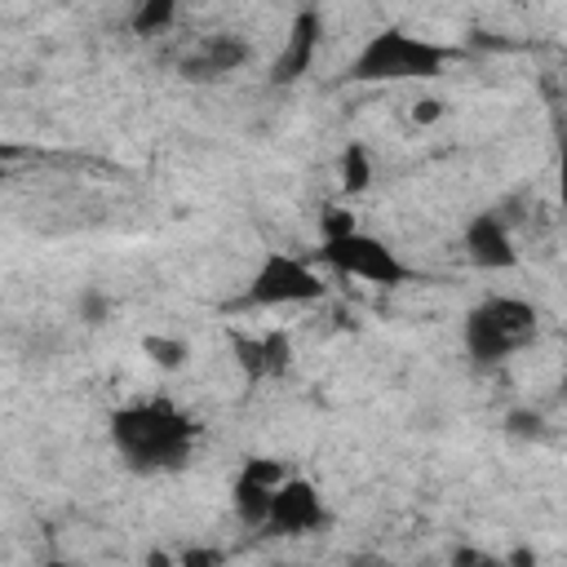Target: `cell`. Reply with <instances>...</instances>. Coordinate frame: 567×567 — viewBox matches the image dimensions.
<instances>
[{"label":"cell","instance_id":"6da1fadb","mask_svg":"<svg viewBox=\"0 0 567 567\" xmlns=\"http://www.w3.org/2000/svg\"><path fill=\"white\" fill-rule=\"evenodd\" d=\"M111 439L120 456L137 470H177L190 456L195 421L177 412L168 399H146L111 416Z\"/></svg>","mask_w":567,"mask_h":567},{"label":"cell","instance_id":"3957f363","mask_svg":"<svg viewBox=\"0 0 567 567\" xmlns=\"http://www.w3.org/2000/svg\"><path fill=\"white\" fill-rule=\"evenodd\" d=\"M536 332V310L518 297H487L465 315V350L478 363H496L527 346Z\"/></svg>","mask_w":567,"mask_h":567},{"label":"cell","instance_id":"4fadbf2b","mask_svg":"<svg viewBox=\"0 0 567 567\" xmlns=\"http://www.w3.org/2000/svg\"><path fill=\"white\" fill-rule=\"evenodd\" d=\"M142 350L159 368H182L186 363V341H177V337H142Z\"/></svg>","mask_w":567,"mask_h":567},{"label":"cell","instance_id":"5b68a950","mask_svg":"<svg viewBox=\"0 0 567 567\" xmlns=\"http://www.w3.org/2000/svg\"><path fill=\"white\" fill-rule=\"evenodd\" d=\"M328 284L292 252H266V261L257 266V275L244 288L248 306H310L323 301Z\"/></svg>","mask_w":567,"mask_h":567},{"label":"cell","instance_id":"8fae6325","mask_svg":"<svg viewBox=\"0 0 567 567\" xmlns=\"http://www.w3.org/2000/svg\"><path fill=\"white\" fill-rule=\"evenodd\" d=\"M315 49H319V13H301V18L292 22V31L284 35V49H279L270 75H275V80H297V75L310 66Z\"/></svg>","mask_w":567,"mask_h":567},{"label":"cell","instance_id":"30bf717a","mask_svg":"<svg viewBox=\"0 0 567 567\" xmlns=\"http://www.w3.org/2000/svg\"><path fill=\"white\" fill-rule=\"evenodd\" d=\"M235 350H239V363L252 381L261 377H279L288 363H292V341L284 332H266V337H235Z\"/></svg>","mask_w":567,"mask_h":567},{"label":"cell","instance_id":"9c48e42d","mask_svg":"<svg viewBox=\"0 0 567 567\" xmlns=\"http://www.w3.org/2000/svg\"><path fill=\"white\" fill-rule=\"evenodd\" d=\"M244 62H248V44L244 40H235V35H208V40H199L182 58V71L190 80H217L226 71H239Z\"/></svg>","mask_w":567,"mask_h":567},{"label":"cell","instance_id":"8992f818","mask_svg":"<svg viewBox=\"0 0 567 567\" xmlns=\"http://www.w3.org/2000/svg\"><path fill=\"white\" fill-rule=\"evenodd\" d=\"M323 523V501L319 492L306 483V478H284L270 496V514H266V532H279V536H306Z\"/></svg>","mask_w":567,"mask_h":567},{"label":"cell","instance_id":"277c9868","mask_svg":"<svg viewBox=\"0 0 567 567\" xmlns=\"http://www.w3.org/2000/svg\"><path fill=\"white\" fill-rule=\"evenodd\" d=\"M319 257L337 270V275H350V279H363V284H403L408 279V266L377 239V235H363L359 226L354 230H341V235H328Z\"/></svg>","mask_w":567,"mask_h":567},{"label":"cell","instance_id":"7c38bea8","mask_svg":"<svg viewBox=\"0 0 567 567\" xmlns=\"http://www.w3.org/2000/svg\"><path fill=\"white\" fill-rule=\"evenodd\" d=\"M341 186L354 190V195L372 186V155H368V146L350 142V146L341 151Z\"/></svg>","mask_w":567,"mask_h":567},{"label":"cell","instance_id":"9a60e30c","mask_svg":"<svg viewBox=\"0 0 567 567\" xmlns=\"http://www.w3.org/2000/svg\"><path fill=\"white\" fill-rule=\"evenodd\" d=\"M443 115V102L439 97H421V102H412V120L416 124H434Z\"/></svg>","mask_w":567,"mask_h":567},{"label":"cell","instance_id":"5bb4252c","mask_svg":"<svg viewBox=\"0 0 567 567\" xmlns=\"http://www.w3.org/2000/svg\"><path fill=\"white\" fill-rule=\"evenodd\" d=\"M177 13V0H142L137 9V31H164Z\"/></svg>","mask_w":567,"mask_h":567},{"label":"cell","instance_id":"7a4b0ae2","mask_svg":"<svg viewBox=\"0 0 567 567\" xmlns=\"http://www.w3.org/2000/svg\"><path fill=\"white\" fill-rule=\"evenodd\" d=\"M447 62V53L421 35L408 31H377L350 62V75L363 84H381V80H430L439 75Z\"/></svg>","mask_w":567,"mask_h":567},{"label":"cell","instance_id":"ba28073f","mask_svg":"<svg viewBox=\"0 0 567 567\" xmlns=\"http://www.w3.org/2000/svg\"><path fill=\"white\" fill-rule=\"evenodd\" d=\"M465 257L474 266H487V270H509L518 261L514 239H509V230H505V221L496 213H483V217H474L465 226Z\"/></svg>","mask_w":567,"mask_h":567},{"label":"cell","instance_id":"52a82bcc","mask_svg":"<svg viewBox=\"0 0 567 567\" xmlns=\"http://www.w3.org/2000/svg\"><path fill=\"white\" fill-rule=\"evenodd\" d=\"M284 478H288L284 461H248L239 483H235V514H239V523L261 527L266 514H270V496H275V487Z\"/></svg>","mask_w":567,"mask_h":567}]
</instances>
